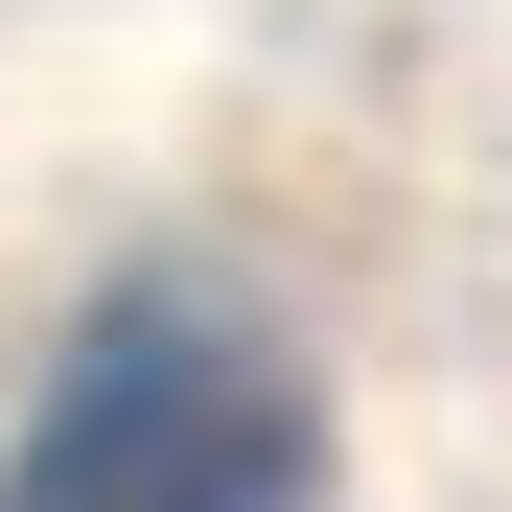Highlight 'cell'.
<instances>
[{
  "mask_svg": "<svg viewBox=\"0 0 512 512\" xmlns=\"http://www.w3.org/2000/svg\"><path fill=\"white\" fill-rule=\"evenodd\" d=\"M0 512H326V373L280 350V303L140 256L47 350L24 443H0Z\"/></svg>",
  "mask_w": 512,
  "mask_h": 512,
  "instance_id": "obj_1",
  "label": "cell"
}]
</instances>
